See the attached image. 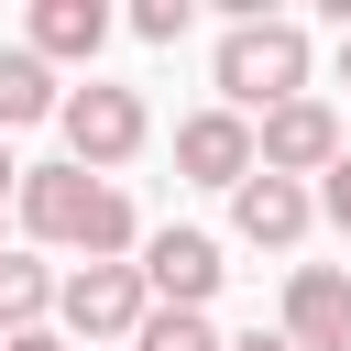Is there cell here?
<instances>
[{
    "mask_svg": "<svg viewBox=\"0 0 351 351\" xmlns=\"http://www.w3.org/2000/svg\"><path fill=\"white\" fill-rule=\"evenodd\" d=\"M22 230H33V241H66V252H88V263H121V252L143 241L132 197H121L110 176H88V165H22Z\"/></svg>",
    "mask_w": 351,
    "mask_h": 351,
    "instance_id": "1",
    "label": "cell"
},
{
    "mask_svg": "<svg viewBox=\"0 0 351 351\" xmlns=\"http://www.w3.org/2000/svg\"><path fill=\"white\" fill-rule=\"evenodd\" d=\"M285 99H307V22H263V11H241L230 33H219V110H285Z\"/></svg>",
    "mask_w": 351,
    "mask_h": 351,
    "instance_id": "2",
    "label": "cell"
},
{
    "mask_svg": "<svg viewBox=\"0 0 351 351\" xmlns=\"http://www.w3.org/2000/svg\"><path fill=\"white\" fill-rule=\"evenodd\" d=\"M66 165H88V176H110V165H132L143 143H154V110H143V88H110V77H88V88H66Z\"/></svg>",
    "mask_w": 351,
    "mask_h": 351,
    "instance_id": "3",
    "label": "cell"
},
{
    "mask_svg": "<svg viewBox=\"0 0 351 351\" xmlns=\"http://www.w3.org/2000/svg\"><path fill=\"white\" fill-rule=\"evenodd\" d=\"M55 318H66L88 351H110V340H143L154 285H143V263H77V274H66V296H55Z\"/></svg>",
    "mask_w": 351,
    "mask_h": 351,
    "instance_id": "4",
    "label": "cell"
},
{
    "mask_svg": "<svg viewBox=\"0 0 351 351\" xmlns=\"http://www.w3.org/2000/svg\"><path fill=\"white\" fill-rule=\"evenodd\" d=\"M252 154H263V176H329L340 165V110L329 99H285V110H263V132H252Z\"/></svg>",
    "mask_w": 351,
    "mask_h": 351,
    "instance_id": "5",
    "label": "cell"
},
{
    "mask_svg": "<svg viewBox=\"0 0 351 351\" xmlns=\"http://www.w3.org/2000/svg\"><path fill=\"white\" fill-rule=\"evenodd\" d=\"M176 165H186V186H241V176H263L241 110H186V121H176Z\"/></svg>",
    "mask_w": 351,
    "mask_h": 351,
    "instance_id": "6",
    "label": "cell"
},
{
    "mask_svg": "<svg viewBox=\"0 0 351 351\" xmlns=\"http://www.w3.org/2000/svg\"><path fill=\"white\" fill-rule=\"evenodd\" d=\"M307 219H318V197H307L296 176H241V186H230V230H241L252 252H296Z\"/></svg>",
    "mask_w": 351,
    "mask_h": 351,
    "instance_id": "7",
    "label": "cell"
},
{
    "mask_svg": "<svg viewBox=\"0 0 351 351\" xmlns=\"http://www.w3.org/2000/svg\"><path fill=\"white\" fill-rule=\"evenodd\" d=\"M219 274H230V263H219L208 230H154V241H143V285H154V307H208Z\"/></svg>",
    "mask_w": 351,
    "mask_h": 351,
    "instance_id": "8",
    "label": "cell"
},
{
    "mask_svg": "<svg viewBox=\"0 0 351 351\" xmlns=\"http://www.w3.org/2000/svg\"><path fill=\"white\" fill-rule=\"evenodd\" d=\"M285 340L296 351H351V274L340 263H296L285 274Z\"/></svg>",
    "mask_w": 351,
    "mask_h": 351,
    "instance_id": "9",
    "label": "cell"
},
{
    "mask_svg": "<svg viewBox=\"0 0 351 351\" xmlns=\"http://www.w3.org/2000/svg\"><path fill=\"white\" fill-rule=\"evenodd\" d=\"M44 66H88L99 44H110V11L99 0H33V33H22Z\"/></svg>",
    "mask_w": 351,
    "mask_h": 351,
    "instance_id": "10",
    "label": "cell"
},
{
    "mask_svg": "<svg viewBox=\"0 0 351 351\" xmlns=\"http://www.w3.org/2000/svg\"><path fill=\"white\" fill-rule=\"evenodd\" d=\"M55 110H66L55 66H44L33 44H0V132H22V121H55Z\"/></svg>",
    "mask_w": 351,
    "mask_h": 351,
    "instance_id": "11",
    "label": "cell"
},
{
    "mask_svg": "<svg viewBox=\"0 0 351 351\" xmlns=\"http://www.w3.org/2000/svg\"><path fill=\"white\" fill-rule=\"evenodd\" d=\"M55 296H66V285H55L33 252H0V340H11V329H44Z\"/></svg>",
    "mask_w": 351,
    "mask_h": 351,
    "instance_id": "12",
    "label": "cell"
},
{
    "mask_svg": "<svg viewBox=\"0 0 351 351\" xmlns=\"http://www.w3.org/2000/svg\"><path fill=\"white\" fill-rule=\"evenodd\" d=\"M132 351H230V340H219V329H208V307H154V318H143V340H132Z\"/></svg>",
    "mask_w": 351,
    "mask_h": 351,
    "instance_id": "13",
    "label": "cell"
},
{
    "mask_svg": "<svg viewBox=\"0 0 351 351\" xmlns=\"http://www.w3.org/2000/svg\"><path fill=\"white\" fill-rule=\"evenodd\" d=\"M132 33H143V44H176V33H186V0H132Z\"/></svg>",
    "mask_w": 351,
    "mask_h": 351,
    "instance_id": "14",
    "label": "cell"
},
{
    "mask_svg": "<svg viewBox=\"0 0 351 351\" xmlns=\"http://www.w3.org/2000/svg\"><path fill=\"white\" fill-rule=\"evenodd\" d=\"M318 208H329V219H340V230H351V154H340V165H329V186H318Z\"/></svg>",
    "mask_w": 351,
    "mask_h": 351,
    "instance_id": "15",
    "label": "cell"
},
{
    "mask_svg": "<svg viewBox=\"0 0 351 351\" xmlns=\"http://www.w3.org/2000/svg\"><path fill=\"white\" fill-rule=\"evenodd\" d=\"M0 351H66V340H55V329H11Z\"/></svg>",
    "mask_w": 351,
    "mask_h": 351,
    "instance_id": "16",
    "label": "cell"
},
{
    "mask_svg": "<svg viewBox=\"0 0 351 351\" xmlns=\"http://www.w3.org/2000/svg\"><path fill=\"white\" fill-rule=\"evenodd\" d=\"M230 351H296V340H285V329H241Z\"/></svg>",
    "mask_w": 351,
    "mask_h": 351,
    "instance_id": "17",
    "label": "cell"
},
{
    "mask_svg": "<svg viewBox=\"0 0 351 351\" xmlns=\"http://www.w3.org/2000/svg\"><path fill=\"white\" fill-rule=\"evenodd\" d=\"M0 208H22V165L11 154H0Z\"/></svg>",
    "mask_w": 351,
    "mask_h": 351,
    "instance_id": "18",
    "label": "cell"
},
{
    "mask_svg": "<svg viewBox=\"0 0 351 351\" xmlns=\"http://www.w3.org/2000/svg\"><path fill=\"white\" fill-rule=\"evenodd\" d=\"M340 88H351V33H340Z\"/></svg>",
    "mask_w": 351,
    "mask_h": 351,
    "instance_id": "19",
    "label": "cell"
}]
</instances>
